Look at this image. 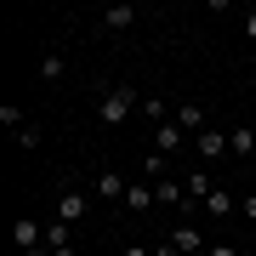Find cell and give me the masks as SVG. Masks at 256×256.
Instances as JSON below:
<instances>
[{
	"mask_svg": "<svg viewBox=\"0 0 256 256\" xmlns=\"http://www.w3.org/2000/svg\"><path fill=\"white\" fill-rule=\"evenodd\" d=\"M137 108H142L137 86H102L97 80V120H102V126H120V120H131Z\"/></svg>",
	"mask_w": 256,
	"mask_h": 256,
	"instance_id": "cell-1",
	"label": "cell"
},
{
	"mask_svg": "<svg viewBox=\"0 0 256 256\" xmlns=\"http://www.w3.org/2000/svg\"><path fill=\"white\" fill-rule=\"evenodd\" d=\"M86 210H92V200H86L80 188H63V194H57V222L80 228V222H86Z\"/></svg>",
	"mask_w": 256,
	"mask_h": 256,
	"instance_id": "cell-2",
	"label": "cell"
},
{
	"mask_svg": "<svg viewBox=\"0 0 256 256\" xmlns=\"http://www.w3.org/2000/svg\"><path fill=\"white\" fill-rule=\"evenodd\" d=\"M194 154H200V160H228V131L205 126L200 137H194Z\"/></svg>",
	"mask_w": 256,
	"mask_h": 256,
	"instance_id": "cell-3",
	"label": "cell"
},
{
	"mask_svg": "<svg viewBox=\"0 0 256 256\" xmlns=\"http://www.w3.org/2000/svg\"><path fill=\"white\" fill-rule=\"evenodd\" d=\"M182 194H188V205H182V210L205 205L210 194H216V182H210V171H188V176H182Z\"/></svg>",
	"mask_w": 256,
	"mask_h": 256,
	"instance_id": "cell-4",
	"label": "cell"
},
{
	"mask_svg": "<svg viewBox=\"0 0 256 256\" xmlns=\"http://www.w3.org/2000/svg\"><path fill=\"white\" fill-rule=\"evenodd\" d=\"M120 205H126L131 216H142V210H154L160 200H154V188H148V182H131V188H126V200H120Z\"/></svg>",
	"mask_w": 256,
	"mask_h": 256,
	"instance_id": "cell-5",
	"label": "cell"
},
{
	"mask_svg": "<svg viewBox=\"0 0 256 256\" xmlns=\"http://www.w3.org/2000/svg\"><path fill=\"white\" fill-rule=\"evenodd\" d=\"M182 142H188V131L176 126V120H171V126H160V131H154V154H176Z\"/></svg>",
	"mask_w": 256,
	"mask_h": 256,
	"instance_id": "cell-6",
	"label": "cell"
},
{
	"mask_svg": "<svg viewBox=\"0 0 256 256\" xmlns=\"http://www.w3.org/2000/svg\"><path fill=\"white\" fill-rule=\"evenodd\" d=\"M171 245H176V256H194V250H205V239L194 222H182V228H171Z\"/></svg>",
	"mask_w": 256,
	"mask_h": 256,
	"instance_id": "cell-7",
	"label": "cell"
},
{
	"mask_svg": "<svg viewBox=\"0 0 256 256\" xmlns=\"http://www.w3.org/2000/svg\"><path fill=\"white\" fill-rule=\"evenodd\" d=\"M176 126H182L188 137H200V131L210 126V120H205V108H200V102H182V108H176Z\"/></svg>",
	"mask_w": 256,
	"mask_h": 256,
	"instance_id": "cell-8",
	"label": "cell"
},
{
	"mask_svg": "<svg viewBox=\"0 0 256 256\" xmlns=\"http://www.w3.org/2000/svg\"><path fill=\"white\" fill-rule=\"evenodd\" d=\"M137 18H142L137 6H108V12H102V28H108V34H120V28H131Z\"/></svg>",
	"mask_w": 256,
	"mask_h": 256,
	"instance_id": "cell-9",
	"label": "cell"
},
{
	"mask_svg": "<svg viewBox=\"0 0 256 256\" xmlns=\"http://www.w3.org/2000/svg\"><path fill=\"white\" fill-rule=\"evenodd\" d=\"M228 154H239V160L256 154V126H234L228 131Z\"/></svg>",
	"mask_w": 256,
	"mask_h": 256,
	"instance_id": "cell-10",
	"label": "cell"
},
{
	"mask_svg": "<svg viewBox=\"0 0 256 256\" xmlns=\"http://www.w3.org/2000/svg\"><path fill=\"white\" fill-rule=\"evenodd\" d=\"M18 245H23V250H34V245H46V222H34V216H23V222H18Z\"/></svg>",
	"mask_w": 256,
	"mask_h": 256,
	"instance_id": "cell-11",
	"label": "cell"
},
{
	"mask_svg": "<svg viewBox=\"0 0 256 256\" xmlns=\"http://www.w3.org/2000/svg\"><path fill=\"white\" fill-rule=\"evenodd\" d=\"M154 200H160V205H188V194H182L176 176H160V182H154Z\"/></svg>",
	"mask_w": 256,
	"mask_h": 256,
	"instance_id": "cell-12",
	"label": "cell"
},
{
	"mask_svg": "<svg viewBox=\"0 0 256 256\" xmlns=\"http://www.w3.org/2000/svg\"><path fill=\"white\" fill-rule=\"evenodd\" d=\"M126 188H131V182H126L120 171H102V176H97V194H102V200H126Z\"/></svg>",
	"mask_w": 256,
	"mask_h": 256,
	"instance_id": "cell-13",
	"label": "cell"
},
{
	"mask_svg": "<svg viewBox=\"0 0 256 256\" xmlns=\"http://www.w3.org/2000/svg\"><path fill=\"white\" fill-rule=\"evenodd\" d=\"M142 114L154 120V131H160V126H171V120H176V108H171V102H160V97H142Z\"/></svg>",
	"mask_w": 256,
	"mask_h": 256,
	"instance_id": "cell-14",
	"label": "cell"
},
{
	"mask_svg": "<svg viewBox=\"0 0 256 256\" xmlns=\"http://www.w3.org/2000/svg\"><path fill=\"white\" fill-rule=\"evenodd\" d=\"M205 216H234V194H228V188H216V194L205 200Z\"/></svg>",
	"mask_w": 256,
	"mask_h": 256,
	"instance_id": "cell-15",
	"label": "cell"
},
{
	"mask_svg": "<svg viewBox=\"0 0 256 256\" xmlns=\"http://www.w3.org/2000/svg\"><path fill=\"white\" fill-rule=\"evenodd\" d=\"M40 80H63V57H57V52L40 57Z\"/></svg>",
	"mask_w": 256,
	"mask_h": 256,
	"instance_id": "cell-16",
	"label": "cell"
},
{
	"mask_svg": "<svg viewBox=\"0 0 256 256\" xmlns=\"http://www.w3.org/2000/svg\"><path fill=\"white\" fill-rule=\"evenodd\" d=\"M0 126H6V131H23L28 120H23V108H0Z\"/></svg>",
	"mask_w": 256,
	"mask_h": 256,
	"instance_id": "cell-17",
	"label": "cell"
},
{
	"mask_svg": "<svg viewBox=\"0 0 256 256\" xmlns=\"http://www.w3.org/2000/svg\"><path fill=\"white\" fill-rule=\"evenodd\" d=\"M239 210H245V222L256 228V200H239Z\"/></svg>",
	"mask_w": 256,
	"mask_h": 256,
	"instance_id": "cell-18",
	"label": "cell"
},
{
	"mask_svg": "<svg viewBox=\"0 0 256 256\" xmlns=\"http://www.w3.org/2000/svg\"><path fill=\"white\" fill-rule=\"evenodd\" d=\"M120 256H154V250H148V245H126V250H120Z\"/></svg>",
	"mask_w": 256,
	"mask_h": 256,
	"instance_id": "cell-19",
	"label": "cell"
},
{
	"mask_svg": "<svg viewBox=\"0 0 256 256\" xmlns=\"http://www.w3.org/2000/svg\"><path fill=\"white\" fill-rule=\"evenodd\" d=\"M210 256H239V250L234 245H210Z\"/></svg>",
	"mask_w": 256,
	"mask_h": 256,
	"instance_id": "cell-20",
	"label": "cell"
},
{
	"mask_svg": "<svg viewBox=\"0 0 256 256\" xmlns=\"http://www.w3.org/2000/svg\"><path fill=\"white\" fill-rule=\"evenodd\" d=\"M245 34H250V40H256V12H250V18H245Z\"/></svg>",
	"mask_w": 256,
	"mask_h": 256,
	"instance_id": "cell-21",
	"label": "cell"
},
{
	"mask_svg": "<svg viewBox=\"0 0 256 256\" xmlns=\"http://www.w3.org/2000/svg\"><path fill=\"white\" fill-rule=\"evenodd\" d=\"M23 256H52V250H46V245H34V250H23Z\"/></svg>",
	"mask_w": 256,
	"mask_h": 256,
	"instance_id": "cell-22",
	"label": "cell"
}]
</instances>
